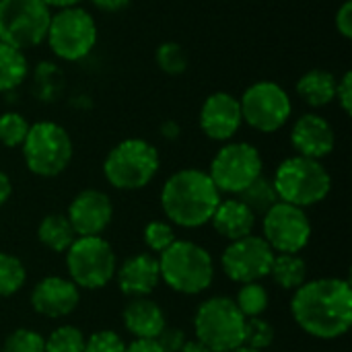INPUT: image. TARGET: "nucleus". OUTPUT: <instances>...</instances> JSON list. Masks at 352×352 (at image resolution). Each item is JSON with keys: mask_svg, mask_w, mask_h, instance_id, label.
Segmentation results:
<instances>
[{"mask_svg": "<svg viewBox=\"0 0 352 352\" xmlns=\"http://www.w3.org/2000/svg\"><path fill=\"white\" fill-rule=\"evenodd\" d=\"M295 324L318 340L342 338L352 326V287L346 278L305 280L291 299Z\"/></svg>", "mask_w": 352, "mask_h": 352, "instance_id": "1", "label": "nucleus"}, {"mask_svg": "<svg viewBox=\"0 0 352 352\" xmlns=\"http://www.w3.org/2000/svg\"><path fill=\"white\" fill-rule=\"evenodd\" d=\"M221 192L202 169H179L167 177L161 188V208L171 225L182 229H200L210 223Z\"/></svg>", "mask_w": 352, "mask_h": 352, "instance_id": "2", "label": "nucleus"}, {"mask_svg": "<svg viewBox=\"0 0 352 352\" xmlns=\"http://www.w3.org/2000/svg\"><path fill=\"white\" fill-rule=\"evenodd\" d=\"M157 260L161 280L179 295H200L212 287L214 260L206 248L194 241L175 239Z\"/></svg>", "mask_w": 352, "mask_h": 352, "instance_id": "3", "label": "nucleus"}, {"mask_svg": "<svg viewBox=\"0 0 352 352\" xmlns=\"http://www.w3.org/2000/svg\"><path fill=\"white\" fill-rule=\"evenodd\" d=\"M272 184L280 202L299 208H309L324 202L332 190V177L322 161L299 155L285 159L276 167Z\"/></svg>", "mask_w": 352, "mask_h": 352, "instance_id": "4", "label": "nucleus"}, {"mask_svg": "<svg viewBox=\"0 0 352 352\" xmlns=\"http://www.w3.org/2000/svg\"><path fill=\"white\" fill-rule=\"evenodd\" d=\"M159 151L144 138H126L118 142L103 161L107 184L122 192L146 188L159 173Z\"/></svg>", "mask_w": 352, "mask_h": 352, "instance_id": "5", "label": "nucleus"}, {"mask_svg": "<svg viewBox=\"0 0 352 352\" xmlns=\"http://www.w3.org/2000/svg\"><path fill=\"white\" fill-rule=\"evenodd\" d=\"M194 334L210 352H231L243 344L245 318L231 297H210L194 314Z\"/></svg>", "mask_w": 352, "mask_h": 352, "instance_id": "6", "label": "nucleus"}, {"mask_svg": "<svg viewBox=\"0 0 352 352\" xmlns=\"http://www.w3.org/2000/svg\"><path fill=\"white\" fill-rule=\"evenodd\" d=\"M21 148L27 169L37 177L60 175L66 171L74 155L68 130L50 120L31 124Z\"/></svg>", "mask_w": 352, "mask_h": 352, "instance_id": "7", "label": "nucleus"}, {"mask_svg": "<svg viewBox=\"0 0 352 352\" xmlns=\"http://www.w3.org/2000/svg\"><path fill=\"white\" fill-rule=\"evenodd\" d=\"M68 278L87 291H99L111 283L118 258L109 241L103 237H76L64 252Z\"/></svg>", "mask_w": 352, "mask_h": 352, "instance_id": "8", "label": "nucleus"}, {"mask_svg": "<svg viewBox=\"0 0 352 352\" xmlns=\"http://www.w3.org/2000/svg\"><path fill=\"white\" fill-rule=\"evenodd\" d=\"M45 41L56 58L66 62L82 60L97 43V23L93 14L80 6L58 8L50 19Z\"/></svg>", "mask_w": 352, "mask_h": 352, "instance_id": "9", "label": "nucleus"}, {"mask_svg": "<svg viewBox=\"0 0 352 352\" xmlns=\"http://www.w3.org/2000/svg\"><path fill=\"white\" fill-rule=\"evenodd\" d=\"M52 8L43 0H0V41L25 52L45 41Z\"/></svg>", "mask_w": 352, "mask_h": 352, "instance_id": "10", "label": "nucleus"}, {"mask_svg": "<svg viewBox=\"0 0 352 352\" xmlns=\"http://www.w3.org/2000/svg\"><path fill=\"white\" fill-rule=\"evenodd\" d=\"M206 173L221 194L239 196L260 175H264V161L254 144L227 142L217 151Z\"/></svg>", "mask_w": 352, "mask_h": 352, "instance_id": "11", "label": "nucleus"}, {"mask_svg": "<svg viewBox=\"0 0 352 352\" xmlns=\"http://www.w3.org/2000/svg\"><path fill=\"white\" fill-rule=\"evenodd\" d=\"M239 105L243 122L262 134L278 132L293 113L289 93L272 80L250 85L239 97Z\"/></svg>", "mask_w": 352, "mask_h": 352, "instance_id": "12", "label": "nucleus"}, {"mask_svg": "<svg viewBox=\"0 0 352 352\" xmlns=\"http://www.w3.org/2000/svg\"><path fill=\"white\" fill-rule=\"evenodd\" d=\"M311 221L305 208L276 202L262 217V237L274 254H299L309 245Z\"/></svg>", "mask_w": 352, "mask_h": 352, "instance_id": "13", "label": "nucleus"}, {"mask_svg": "<svg viewBox=\"0 0 352 352\" xmlns=\"http://www.w3.org/2000/svg\"><path fill=\"white\" fill-rule=\"evenodd\" d=\"M274 256L276 254L264 241V237L252 233L248 237L229 241L221 256V268L233 283H260L270 274Z\"/></svg>", "mask_w": 352, "mask_h": 352, "instance_id": "14", "label": "nucleus"}, {"mask_svg": "<svg viewBox=\"0 0 352 352\" xmlns=\"http://www.w3.org/2000/svg\"><path fill=\"white\" fill-rule=\"evenodd\" d=\"M66 219L70 221L76 237H101L113 221L111 198L97 190H80L68 204Z\"/></svg>", "mask_w": 352, "mask_h": 352, "instance_id": "15", "label": "nucleus"}, {"mask_svg": "<svg viewBox=\"0 0 352 352\" xmlns=\"http://www.w3.org/2000/svg\"><path fill=\"white\" fill-rule=\"evenodd\" d=\"M33 311L47 320H62L76 311L80 303V289L64 276L41 278L29 295Z\"/></svg>", "mask_w": 352, "mask_h": 352, "instance_id": "16", "label": "nucleus"}, {"mask_svg": "<svg viewBox=\"0 0 352 352\" xmlns=\"http://www.w3.org/2000/svg\"><path fill=\"white\" fill-rule=\"evenodd\" d=\"M198 122H200V130L210 140L217 142L231 140L243 124L239 99L225 91H217L208 95L200 107Z\"/></svg>", "mask_w": 352, "mask_h": 352, "instance_id": "17", "label": "nucleus"}, {"mask_svg": "<svg viewBox=\"0 0 352 352\" xmlns=\"http://www.w3.org/2000/svg\"><path fill=\"white\" fill-rule=\"evenodd\" d=\"M291 144L299 157L322 161L336 146L332 124L320 113H303L291 128Z\"/></svg>", "mask_w": 352, "mask_h": 352, "instance_id": "18", "label": "nucleus"}, {"mask_svg": "<svg viewBox=\"0 0 352 352\" xmlns=\"http://www.w3.org/2000/svg\"><path fill=\"white\" fill-rule=\"evenodd\" d=\"M113 278L118 280V289L122 291V295H126L128 299L151 297L161 283L159 260L155 254L148 252L134 254L118 264Z\"/></svg>", "mask_w": 352, "mask_h": 352, "instance_id": "19", "label": "nucleus"}, {"mask_svg": "<svg viewBox=\"0 0 352 352\" xmlns=\"http://www.w3.org/2000/svg\"><path fill=\"white\" fill-rule=\"evenodd\" d=\"M122 322L134 340H157L159 334L167 328L163 307L151 297L130 299L122 311Z\"/></svg>", "mask_w": 352, "mask_h": 352, "instance_id": "20", "label": "nucleus"}, {"mask_svg": "<svg viewBox=\"0 0 352 352\" xmlns=\"http://www.w3.org/2000/svg\"><path fill=\"white\" fill-rule=\"evenodd\" d=\"M256 221L258 217L239 198H229L219 202L210 225L221 237H225L227 241H235L252 235L256 229Z\"/></svg>", "mask_w": 352, "mask_h": 352, "instance_id": "21", "label": "nucleus"}, {"mask_svg": "<svg viewBox=\"0 0 352 352\" xmlns=\"http://www.w3.org/2000/svg\"><path fill=\"white\" fill-rule=\"evenodd\" d=\"M338 78L324 68H311L297 80V95L309 107H326L334 101Z\"/></svg>", "mask_w": 352, "mask_h": 352, "instance_id": "22", "label": "nucleus"}, {"mask_svg": "<svg viewBox=\"0 0 352 352\" xmlns=\"http://www.w3.org/2000/svg\"><path fill=\"white\" fill-rule=\"evenodd\" d=\"M37 239L45 250H50L54 254H64L76 239V233H74L70 221L66 219V214L52 212L41 219V223L37 227Z\"/></svg>", "mask_w": 352, "mask_h": 352, "instance_id": "23", "label": "nucleus"}, {"mask_svg": "<svg viewBox=\"0 0 352 352\" xmlns=\"http://www.w3.org/2000/svg\"><path fill=\"white\" fill-rule=\"evenodd\" d=\"M268 276L283 291H297L307 280V262L299 254H276Z\"/></svg>", "mask_w": 352, "mask_h": 352, "instance_id": "24", "label": "nucleus"}, {"mask_svg": "<svg viewBox=\"0 0 352 352\" xmlns=\"http://www.w3.org/2000/svg\"><path fill=\"white\" fill-rule=\"evenodd\" d=\"M29 74V64L23 52L0 41V93H8L23 85Z\"/></svg>", "mask_w": 352, "mask_h": 352, "instance_id": "25", "label": "nucleus"}, {"mask_svg": "<svg viewBox=\"0 0 352 352\" xmlns=\"http://www.w3.org/2000/svg\"><path fill=\"white\" fill-rule=\"evenodd\" d=\"M256 217H264L278 200L276 196V190H274V184L272 179L260 175L252 186H248L239 196H237Z\"/></svg>", "mask_w": 352, "mask_h": 352, "instance_id": "26", "label": "nucleus"}, {"mask_svg": "<svg viewBox=\"0 0 352 352\" xmlns=\"http://www.w3.org/2000/svg\"><path fill=\"white\" fill-rule=\"evenodd\" d=\"M241 316L248 318H262L270 305V293L262 283H245L237 291V297L233 299Z\"/></svg>", "mask_w": 352, "mask_h": 352, "instance_id": "27", "label": "nucleus"}, {"mask_svg": "<svg viewBox=\"0 0 352 352\" xmlns=\"http://www.w3.org/2000/svg\"><path fill=\"white\" fill-rule=\"evenodd\" d=\"M27 280L25 264L6 252H0V297H12Z\"/></svg>", "mask_w": 352, "mask_h": 352, "instance_id": "28", "label": "nucleus"}, {"mask_svg": "<svg viewBox=\"0 0 352 352\" xmlns=\"http://www.w3.org/2000/svg\"><path fill=\"white\" fill-rule=\"evenodd\" d=\"M87 336L80 328L64 324L52 330V334L45 338L43 352H85Z\"/></svg>", "mask_w": 352, "mask_h": 352, "instance_id": "29", "label": "nucleus"}, {"mask_svg": "<svg viewBox=\"0 0 352 352\" xmlns=\"http://www.w3.org/2000/svg\"><path fill=\"white\" fill-rule=\"evenodd\" d=\"M155 60H157V66L165 74H171V76H177V74L186 72V68H188V54H186L184 45L177 41H163L157 47Z\"/></svg>", "mask_w": 352, "mask_h": 352, "instance_id": "30", "label": "nucleus"}, {"mask_svg": "<svg viewBox=\"0 0 352 352\" xmlns=\"http://www.w3.org/2000/svg\"><path fill=\"white\" fill-rule=\"evenodd\" d=\"M274 338H276L274 326L270 322H266L264 318H248L245 320L243 346L264 352L274 344Z\"/></svg>", "mask_w": 352, "mask_h": 352, "instance_id": "31", "label": "nucleus"}, {"mask_svg": "<svg viewBox=\"0 0 352 352\" xmlns=\"http://www.w3.org/2000/svg\"><path fill=\"white\" fill-rule=\"evenodd\" d=\"M29 122L16 113V111H6L0 116V144L6 148H16L23 144L27 132H29Z\"/></svg>", "mask_w": 352, "mask_h": 352, "instance_id": "32", "label": "nucleus"}, {"mask_svg": "<svg viewBox=\"0 0 352 352\" xmlns=\"http://www.w3.org/2000/svg\"><path fill=\"white\" fill-rule=\"evenodd\" d=\"M142 239L144 245L148 248V254H163L177 237H175V229L171 223L167 221H151L146 223L144 231H142Z\"/></svg>", "mask_w": 352, "mask_h": 352, "instance_id": "33", "label": "nucleus"}, {"mask_svg": "<svg viewBox=\"0 0 352 352\" xmlns=\"http://www.w3.org/2000/svg\"><path fill=\"white\" fill-rule=\"evenodd\" d=\"M43 344L45 338L39 332L31 328H19L4 338L0 352H43Z\"/></svg>", "mask_w": 352, "mask_h": 352, "instance_id": "34", "label": "nucleus"}, {"mask_svg": "<svg viewBox=\"0 0 352 352\" xmlns=\"http://www.w3.org/2000/svg\"><path fill=\"white\" fill-rule=\"evenodd\" d=\"M126 342L122 336L113 330H97L93 332L87 342H85V352H124Z\"/></svg>", "mask_w": 352, "mask_h": 352, "instance_id": "35", "label": "nucleus"}, {"mask_svg": "<svg viewBox=\"0 0 352 352\" xmlns=\"http://www.w3.org/2000/svg\"><path fill=\"white\" fill-rule=\"evenodd\" d=\"M186 342L188 338L182 328H165L157 338V344L163 349V352H179Z\"/></svg>", "mask_w": 352, "mask_h": 352, "instance_id": "36", "label": "nucleus"}, {"mask_svg": "<svg viewBox=\"0 0 352 352\" xmlns=\"http://www.w3.org/2000/svg\"><path fill=\"white\" fill-rule=\"evenodd\" d=\"M334 99L338 101L340 109L349 116V113L352 111V72L351 70H346V72L338 78Z\"/></svg>", "mask_w": 352, "mask_h": 352, "instance_id": "37", "label": "nucleus"}, {"mask_svg": "<svg viewBox=\"0 0 352 352\" xmlns=\"http://www.w3.org/2000/svg\"><path fill=\"white\" fill-rule=\"evenodd\" d=\"M336 29L342 37H352V0H344L336 12Z\"/></svg>", "mask_w": 352, "mask_h": 352, "instance_id": "38", "label": "nucleus"}, {"mask_svg": "<svg viewBox=\"0 0 352 352\" xmlns=\"http://www.w3.org/2000/svg\"><path fill=\"white\" fill-rule=\"evenodd\" d=\"M95 8H99L101 12H120L124 8H128V4L132 0H91Z\"/></svg>", "mask_w": 352, "mask_h": 352, "instance_id": "39", "label": "nucleus"}, {"mask_svg": "<svg viewBox=\"0 0 352 352\" xmlns=\"http://www.w3.org/2000/svg\"><path fill=\"white\" fill-rule=\"evenodd\" d=\"M124 352H163V349L157 344V340H132L126 344Z\"/></svg>", "mask_w": 352, "mask_h": 352, "instance_id": "40", "label": "nucleus"}, {"mask_svg": "<svg viewBox=\"0 0 352 352\" xmlns=\"http://www.w3.org/2000/svg\"><path fill=\"white\" fill-rule=\"evenodd\" d=\"M10 194H12V182H10V177L0 169V208L8 202Z\"/></svg>", "mask_w": 352, "mask_h": 352, "instance_id": "41", "label": "nucleus"}, {"mask_svg": "<svg viewBox=\"0 0 352 352\" xmlns=\"http://www.w3.org/2000/svg\"><path fill=\"white\" fill-rule=\"evenodd\" d=\"M50 8H68V6H78L85 0H43Z\"/></svg>", "mask_w": 352, "mask_h": 352, "instance_id": "42", "label": "nucleus"}, {"mask_svg": "<svg viewBox=\"0 0 352 352\" xmlns=\"http://www.w3.org/2000/svg\"><path fill=\"white\" fill-rule=\"evenodd\" d=\"M179 352H210L206 346H202L198 340H188L184 346H182V351Z\"/></svg>", "mask_w": 352, "mask_h": 352, "instance_id": "43", "label": "nucleus"}, {"mask_svg": "<svg viewBox=\"0 0 352 352\" xmlns=\"http://www.w3.org/2000/svg\"><path fill=\"white\" fill-rule=\"evenodd\" d=\"M177 134H179V128H177V124L175 122H167L165 126H163V136L165 138H177Z\"/></svg>", "mask_w": 352, "mask_h": 352, "instance_id": "44", "label": "nucleus"}, {"mask_svg": "<svg viewBox=\"0 0 352 352\" xmlns=\"http://www.w3.org/2000/svg\"><path fill=\"white\" fill-rule=\"evenodd\" d=\"M231 352H260V351H254V349H250V346H239V349H235V351H231Z\"/></svg>", "mask_w": 352, "mask_h": 352, "instance_id": "45", "label": "nucleus"}]
</instances>
